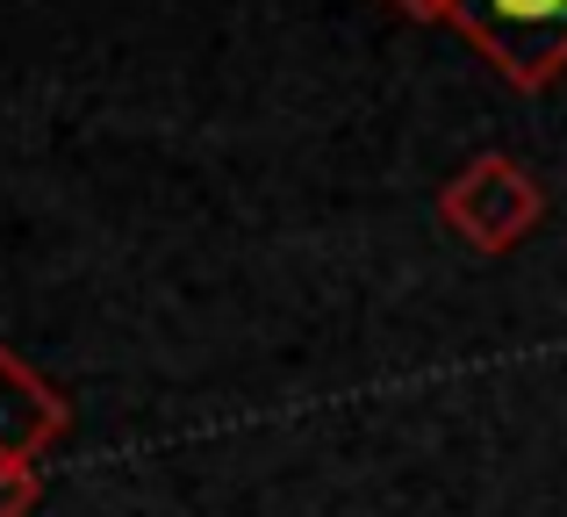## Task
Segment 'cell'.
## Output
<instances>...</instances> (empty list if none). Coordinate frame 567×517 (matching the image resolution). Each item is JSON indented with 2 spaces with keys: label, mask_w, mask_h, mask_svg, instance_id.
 <instances>
[{
  "label": "cell",
  "mask_w": 567,
  "mask_h": 517,
  "mask_svg": "<svg viewBox=\"0 0 567 517\" xmlns=\"http://www.w3.org/2000/svg\"><path fill=\"white\" fill-rule=\"evenodd\" d=\"M410 22H453V0H395Z\"/></svg>",
  "instance_id": "5"
},
{
  "label": "cell",
  "mask_w": 567,
  "mask_h": 517,
  "mask_svg": "<svg viewBox=\"0 0 567 517\" xmlns=\"http://www.w3.org/2000/svg\"><path fill=\"white\" fill-rule=\"evenodd\" d=\"M72 432V410L14 345H0V461H37Z\"/></svg>",
  "instance_id": "3"
},
{
  "label": "cell",
  "mask_w": 567,
  "mask_h": 517,
  "mask_svg": "<svg viewBox=\"0 0 567 517\" xmlns=\"http://www.w3.org/2000/svg\"><path fill=\"white\" fill-rule=\"evenodd\" d=\"M439 224L453 230L467 252L503 259L546 224V187H539V173H532L525 158L482 152L439 187Z\"/></svg>",
  "instance_id": "1"
},
{
  "label": "cell",
  "mask_w": 567,
  "mask_h": 517,
  "mask_svg": "<svg viewBox=\"0 0 567 517\" xmlns=\"http://www.w3.org/2000/svg\"><path fill=\"white\" fill-rule=\"evenodd\" d=\"M37 496H43L37 461H0V517H29Z\"/></svg>",
  "instance_id": "4"
},
{
  "label": "cell",
  "mask_w": 567,
  "mask_h": 517,
  "mask_svg": "<svg viewBox=\"0 0 567 517\" xmlns=\"http://www.w3.org/2000/svg\"><path fill=\"white\" fill-rule=\"evenodd\" d=\"M453 29L525 94L567 72V0H453Z\"/></svg>",
  "instance_id": "2"
}]
</instances>
